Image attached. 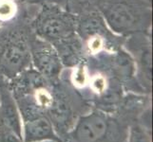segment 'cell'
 <instances>
[{
    "label": "cell",
    "instance_id": "cell-1",
    "mask_svg": "<svg viewBox=\"0 0 153 142\" xmlns=\"http://www.w3.org/2000/svg\"><path fill=\"white\" fill-rule=\"evenodd\" d=\"M120 124L101 112H93L78 120L71 134V142H123Z\"/></svg>",
    "mask_w": 153,
    "mask_h": 142
},
{
    "label": "cell",
    "instance_id": "cell-2",
    "mask_svg": "<svg viewBox=\"0 0 153 142\" xmlns=\"http://www.w3.org/2000/svg\"><path fill=\"white\" fill-rule=\"evenodd\" d=\"M75 19L59 7L48 5L37 15L34 29L40 39L51 44L75 33Z\"/></svg>",
    "mask_w": 153,
    "mask_h": 142
},
{
    "label": "cell",
    "instance_id": "cell-3",
    "mask_svg": "<svg viewBox=\"0 0 153 142\" xmlns=\"http://www.w3.org/2000/svg\"><path fill=\"white\" fill-rule=\"evenodd\" d=\"M30 62L27 39L19 33L10 35L0 50V71L8 78H15L27 70Z\"/></svg>",
    "mask_w": 153,
    "mask_h": 142
},
{
    "label": "cell",
    "instance_id": "cell-4",
    "mask_svg": "<svg viewBox=\"0 0 153 142\" xmlns=\"http://www.w3.org/2000/svg\"><path fill=\"white\" fill-rule=\"evenodd\" d=\"M31 61L41 75L47 79L56 78L62 69V62L53 45L36 39L30 45Z\"/></svg>",
    "mask_w": 153,
    "mask_h": 142
},
{
    "label": "cell",
    "instance_id": "cell-5",
    "mask_svg": "<svg viewBox=\"0 0 153 142\" xmlns=\"http://www.w3.org/2000/svg\"><path fill=\"white\" fill-rule=\"evenodd\" d=\"M80 39L86 42V47L89 53L96 54L105 49L109 38V32L105 29L103 20L97 15H88L79 24Z\"/></svg>",
    "mask_w": 153,
    "mask_h": 142
},
{
    "label": "cell",
    "instance_id": "cell-6",
    "mask_svg": "<svg viewBox=\"0 0 153 142\" xmlns=\"http://www.w3.org/2000/svg\"><path fill=\"white\" fill-rule=\"evenodd\" d=\"M107 21L116 31L131 30L139 22V15L136 10L125 4L110 5L105 10Z\"/></svg>",
    "mask_w": 153,
    "mask_h": 142
},
{
    "label": "cell",
    "instance_id": "cell-7",
    "mask_svg": "<svg viewBox=\"0 0 153 142\" xmlns=\"http://www.w3.org/2000/svg\"><path fill=\"white\" fill-rule=\"evenodd\" d=\"M22 138H24L23 142H39L45 140L62 142L59 136L55 134L50 118L45 115L24 121V136Z\"/></svg>",
    "mask_w": 153,
    "mask_h": 142
},
{
    "label": "cell",
    "instance_id": "cell-8",
    "mask_svg": "<svg viewBox=\"0 0 153 142\" xmlns=\"http://www.w3.org/2000/svg\"><path fill=\"white\" fill-rule=\"evenodd\" d=\"M0 125L5 126L22 138V126L14 99L8 90L0 88Z\"/></svg>",
    "mask_w": 153,
    "mask_h": 142
},
{
    "label": "cell",
    "instance_id": "cell-9",
    "mask_svg": "<svg viewBox=\"0 0 153 142\" xmlns=\"http://www.w3.org/2000/svg\"><path fill=\"white\" fill-rule=\"evenodd\" d=\"M52 45L55 47L62 64L68 66L75 65L81 61L85 49L80 37L75 33Z\"/></svg>",
    "mask_w": 153,
    "mask_h": 142
},
{
    "label": "cell",
    "instance_id": "cell-10",
    "mask_svg": "<svg viewBox=\"0 0 153 142\" xmlns=\"http://www.w3.org/2000/svg\"><path fill=\"white\" fill-rule=\"evenodd\" d=\"M27 0H0V29L14 23L19 16L21 4Z\"/></svg>",
    "mask_w": 153,
    "mask_h": 142
},
{
    "label": "cell",
    "instance_id": "cell-11",
    "mask_svg": "<svg viewBox=\"0 0 153 142\" xmlns=\"http://www.w3.org/2000/svg\"><path fill=\"white\" fill-rule=\"evenodd\" d=\"M128 142H151L146 131L139 125H134L130 129Z\"/></svg>",
    "mask_w": 153,
    "mask_h": 142
},
{
    "label": "cell",
    "instance_id": "cell-12",
    "mask_svg": "<svg viewBox=\"0 0 153 142\" xmlns=\"http://www.w3.org/2000/svg\"><path fill=\"white\" fill-rule=\"evenodd\" d=\"M0 142H23V138L10 129L0 125Z\"/></svg>",
    "mask_w": 153,
    "mask_h": 142
},
{
    "label": "cell",
    "instance_id": "cell-13",
    "mask_svg": "<svg viewBox=\"0 0 153 142\" xmlns=\"http://www.w3.org/2000/svg\"><path fill=\"white\" fill-rule=\"evenodd\" d=\"M92 88L94 91L103 93L105 89V80L101 76H96L92 81Z\"/></svg>",
    "mask_w": 153,
    "mask_h": 142
},
{
    "label": "cell",
    "instance_id": "cell-14",
    "mask_svg": "<svg viewBox=\"0 0 153 142\" xmlns=\"http://www.w3.org/2000/svg\"><path fill=\"white\" fill-rule=\"evenodd\" d=\"M39 142H54V141H52V140H45V141H39Z\"/></svg>",
    "mask_w": 153,
    "mask_h": 142
},
{
    "label": "cell",
    "instance_id": "cell-15",
    "mask_svg": "<svg viewBox=\"0 0 153 142\" xmlns=\"http://www.w3.org/2000/svg\"><path fill=\"white\" fill-rule=\"evenodd\" d=\"M88 1H94V0H88Z\"/></svg>",
    "mask_w": 153,
    "mask_h": 142
}]
</instances>
